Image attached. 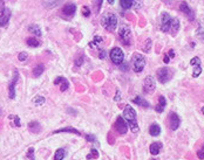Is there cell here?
Segmentation results:
<instances>
[{"instance_id": "1", "label": "cell", "mask_w": 204, "mask_h": 160, "mask_svg": "<svg viewBox=\"0 0 204 160\" xmlns=\"http://www.w3.org/2000/svg\"><path fill=\"white\" fill-rule=\"evenodd\" d=\"M180 26V20L173 18L169 13L163 12L160 15V28L162 29V32L175 35L178 32Z\"/></svg>"}, {"instance_id": "2", "label": "cell", "mask_w": 204, "mask_h": 160, "mask_svg": "<svg viewBox=\"0 0 204 160\" xmlns=\"http://www.w3.org/2000/svg\"><path fill=\"white\" fill-rule=\"evenodd\" d=\"M123 118L126 119L128 126L130 128V131L133 133H137L140 131V126L137 124V118H136V111L131 105H126L123 110Z\"/></svg>"}, {"instance_id": "3", "label": "cell", "mask_w": 204, "mask_h": 160, "mask_svg": "<svg viewBox=\"0 0 204 160\" xmlns=\"http://www.w3.org/2000/svg\"><path fill=\"white\" fill-rule=\"evenodd\" d=\"M101 25L102 27H105L108 32H113L116 29L117 26V18L115 14L113 13H106L102 15V19H101Z\"/></svg>"}, {"instance_id": "4", "label": "cell", "mask_w": 204, "mask_h": 160, "mask_svg": "<svg viewBox=\"0 0 204 160\" xmlns=\"http://www.w3.org/2000/svg\"><path fill=\"white\" fill-rule=\"evenodd\" d=\"M146 67V59L142 54L135 53L131 57V69L134 70V73L140 74Z\"/></svg>"}, {"instance_id": "5", "label": "cell", "mask_w": 204, "mask_h": 160, "mask_svg": "<svg viewBox=\"0 0 204 160\" xmlns=\"http://www.w3.org/2000/svg\"><path fill=\"white\" fill-rule=\"evenodd\" d=\"M118 36H120V41L122 42L123 46L128 47L130 45V39H131V32L130 27L128 25H121L118 28Z\"/></svg>"}, {"instance_id": "6", "label": "cell", "mask_w": 204, "mask_h": 160, "mask_svg": "<svg viewBox=\"0 0 204 160\" xmlns=\"http://www.w3.org/2000/svg\"><path fill=\"white\" fill-rule=\"evenodd\" d=\"M156 75H157L158 82L162 83V84H165L167 82H169L170 80H171V77L174 75V72L169 67H163V68H160L157 70Z\"/></svg>"}, {"instance_id": "7", "label": "cell", "mask_w": 204, "mask_h": 160, "mask_svg": "<svg viewBox=\"0 0 204 160\" xmlns=\"http://www.w3.org/2000/svg\"><path fill=\"white\" fill-rule=\"evenodd\" d=\"M110 60L113 61V63L115 64H118L120 65L123 60H124V54H123V51L121 50V48H118V47H115L110 50Z\"/></svg>"}, {"instance_id": "8", "label": "cell", "mask_w": 204, "mask_h": 160, "mask_svg": "<svg viewBox=\"0 0 204 160\" xmlns=\"http://www.w3.org/2000/svg\"><path fill=\"white\" fill-rule=\"evenodd\" d=\"M115 130L120 133V134H122V136H124L127 132H128V124H127V122H126V119L123 118V117H121V116H118L117 118H116V122H115Z\"/></svg>"}, {"instance_id": "9", "label": "cell", "mask_w": 204, "mask_h": 160, "mask_svg": "<svg viewBox=\"0 0 204 160\" xmlns=\"http://www.w3.org/2000/svg\"><path fill=\"white\" fill-rule=\"evenodd\" d=\"M155 88H156V82H155L154 77L147 76L144 82H143V91L146 94H151V92H154Z\"/></svg>"}, {"instance_id": "10", "label": "cell", "mask_w": 204, "mask_h": 160, "mask_svg": "<svg viewBox=\"0 0 204 160\" xmlns=\"http://www.w3.org/2000/svg\"><path fill=\"white\" fill-rule=\"evenodd\" d=\"M181 125V118L177 113L170 112L169 113V126L171 131H176Z\"/></svg>"}, {"instance_id": "11", "label": "cell", "mask_w": 204, "mask_h": 160, "mask_svg": "<svg viewBox=\"0 0 204 160\" xmlns=\"http://www.w3.org/2000/svg\"><path fill=\"white\" fill-rule=\"evenodd\" d=\"M180 11H181L186 18H188L190 21H194V20H195V12L189 7V5L186 4L185 1L181 3V5H180Z\"/></svg>"}, {"instance_id": "12", "label": "cell", "mask_w": 204, "mask_h": 160, "mask_svg": "<svg viewBox=\"0 0 204 160\" xmlns=\"http://www.w3.org/2000/svg\"><path fill=\"white\" fill-rule=\"evenodd\" d=\"M18 80H19V73L16 70H14V77L8 84V95H10V98L12 99L15 98V84L18 82Z\"/></svg>"}, {"instance_id": "13", "label": "cell", "mask_w": 204, "mask_h": 160, "mask_svg": "<svg viewBox=\"0 0 204 160\" xmlns=\"http://www.w3.org/2000/svg\"><path fill=\"white\" fill-rule=\"evenodd\" d=\"M10 18H11V9L5 7L1 14H0V27H5L8 24Z\"/></svg>"}, {"instance_id": "14", "label": "cell", "mask_w": 204, "mask_h": 160, "mask_svg": "<svg viewBox=\"0 0 204 160\" xmlns=\"http://www.w3.org/2000/svg\"><path fill=\"white\" fill-rule=\"evenodd\" d=\"M75 11H76V6L74 4H66L63 7H62V13L68 16V18H71L75 14Z\"/></svg>"}, {"instance_id": "15", "label": "cell", "mask_w": 204, "mask_h": 160, "mask_svg": "<svg viewBox=\"0 0 204 160\" xmlns=\"http://www.w3.org/2000/svg\"><path fill=\"white\" fill-rule=\"evenodd\" d=\"M162 143H160V141H156V143H152L151 145H150V147H149V150H150V153L152 154V155H157L160 152H161V150H162Z\"/></svg>"}, {"instance_id": "16", "label": "cell", "mask_w": 204, "mask_h": 160, "mask_svg": "<svg viewBox=\"0 0 204 160\" xmlns=\"http://www.w3.org/2000/svg\"><path fill=\"white\" fill-rule=\"evenodd\" d=\"M133 103L137 104V105H140V106H143V108H150L149 102L146 101V99H144L143 97H141V96H137V97L133 98Z\"/></svg>"}, {"instance_id": "17", "label": "cell", "mask_w": 204, "mask_h": 160, "mask_svg": "<svg viewBox=\"0 0 204 160\" xmlns=\"http://www.w3.org/2000/svg\"><path fill=\"white\" fill-rule=\"evenodd\" d=\"M74 133V134H78V136H81V133L76 130V129H74V128H63V129H59V130H55L53 133L55 134V133Z\"/></svg>"}, {"instance_id": "18", "label": "cell", "mask_w": 204, "mask_h": 160, "mask_svg": "<svg viewBox=\"0 0 204 160\" xmlns=\"http://www.w3.org/2000/svg\"><path fill=\"white\" fill-rule=\"evenodd\" d=\"M165 105H167V101H165V98H164L163 96H160V97H158V104L156 105L155 110H156L158 113H161V112H163V111H164Z\"/></svg>"}, {"instance_id": "19", "label": "cell", "mask_w": 204, "mask_h": 160, "mask_svg": "<svg viewBox=\"0 0 204 160\" xmlns=\"http://www.w3.org/2000/svg\"><path fill=\"white\" fill-rule=\"evenodd\" d=\"M28 129L33 133H39L41 131V126H40V124L38 122H31L28 124Z\"/></svg>"}, {"instance_id": "20", "label": "cell", "mask_w": 204, "mask_h": 160, "mask_svg": "<svg viewBox=\"0 0 204 160\" xmlns=\"http://www.w3.org/2000/svg\"><path fill=\"white\" fill-rule=\"evenodd\" d=\"M149 133H150V136H152V137L160 136V133H161V128H160L158 124H152V125L149 128Z\"/></svg>"}, {"instance_id": "21", "label": "cell", "mask_w": 204, "mask_h": 160, "mask_svg": "<svg viewBox=\"0 0 204 160\" xmlns=\"http://www.w3.org/2000/svg\"><path fill=\"white\" fill-rule=\"evenodd\" d=\"M44 72H45V65L44 64H38L33 69V76L34 77H39V76L42 75Z\"/></svg>"}, {"instance_id": "22", "label": "cell", "mask_w": 204, "mask_h": 160, "mask_svg": "<svg viewBox=\"0 0 204 160\" xmlns=\"http://www.w3.org/2000/svg\"><path fill=\"white\" fill-rule=\"evenodd\" d=\"M120 5L123 9H129L133 8L134 5V0H120Z\"/></svg>"}, {"instance_id": "23", "label": "cell", "mask_w": 204, "mask_h": 160, "mask_svg": "<svg viewBox=\"0 0 204 160\" xmlns=\"http://www.w3.org/2000/svg\"><path fill=\"white\" fill-rule=\"evenodd\" d=\"M8 119L10 120H13V123H12V125L13 126H21V123H20V118L16 116V115H10L8 116Z\"/></svg>"}, {"instance_id": "24", "label": "cell", "mask_w": 204, "mask_h": 160, "mask_svg": "<svg viewBox=\"0 0 204 160\" xmlns=\"http://www.w3.org/2000/svg\"><path fill=\"white\" fill-rule=\"evenodd\" d=\"M28 30H29L32 34L37 35V36H41V30H40L39 26H37V25H31V26L28 27Z\"/></svg>"}, {"instance_id": "25", "label": "cell", "mask_w": 204, "mask_h": 160, "mask_svg": "<svg viewBox=\"0 0 204 160\" xmlns=\"http://www.w3.org/2000/svg\"><path fill=\"white\" fill-rule=\"evenodd\" d=\"M65 155H66L65 150L63 149H58L55 151V154H54V160H63Z\"/></svg>"}, {"instance_id": "26", "label": "cell", "mask_w": 204, "mask_h": 160, "mask_svg": "<svg viewBox=\"0 0 204 160\" xmlns=\"http://www.w3.org/2000/svg\"><path fill=\"white\" fill-rule=\"evenodd\" d=\"M27 45L29 46V47H38L39 45H40V42H39V40L37 39V38H28L27 39Z\"/></svg>"}, {"instance_id": "27", "label": "cell", "mask_w": 204, "mask_h": 160, "mask_svg": "<svg viewBox=\"0 0 204 160\" xmlns=\"http://www.w3.org/2000/svg\"><path fill=\"white\" fill-rule=\"evenodd\" d=\"M196 34H197V36H198L201 40H204V24H203V22L199 24V27H198Z\"/></svg>"}, {"instance_id": "28", "label": "cell", "mask_w": 204, "mask_h": 160, "mask_svg": "<svg viewBox=\"0 0 204 160\" xmlns=\"http://www.w3.org/2000/svg\"><path fill=\"white\" fill-rule=\"evenodd\" d=\"M45 102H46V99L42 96H37V97L33 98V103L35 104V105H42Z\"/></svg>"}, {"instance_id": "29", "label": "cell", "mask_w": 204, "mask_h": 160, "mask_svg": "<svg viewBox=\"0 0 204 160\" xmlns=\"http://www.w3.org/2000/svg\"><path fill=\"white\" fill-rule=\"evenodd\" d=\"M102 39L101 36H95L94 39H93V41L92 42H89V47H92V48H96V45L97 43H100V42H102Z\"/></svg>"}, {"instance_id": "30", "label": "cell", "mask_w": 204, "mask_h": 160, "mask_svg": "<svg viewBox=\"0 0 204 160\" xmlns=\"http://www.w3.org/2000/svg\"><path fill=\"white\" fill-rule=\"evenodd\" d=\"M86 158H87L88 160H90L92 158H93V159H97V158H99V152H97V150L92 149V150H90V153H89Z\"/></svg>"}, {"instance_id": "31", "label": "cell", "mask_w": 204, "mask_h": 160, "mask_svg": "<svg viewBox=\"0 0 204 160\" xmlns=\"http://www.w3.org/2000/svg\"><path fill=\"white\" fill-rule=\"evenodd\" d=\"M68 88H69V82H68V81H67V80L65 78V80H63V81L61 82V86H60V90H61V91L63 92V91H66V90H67Z\"/></svg>"}, {"instance_id": "32", "label": "cell", "mask_w": 204, "mask_h": 160, "mask_svg": "<svg viewBox=\"0 0 204 160\" xmlns=\"http://www.w3.org/2000/svg\"><path fill=\"white\" fill-rule=\"evenodd\" d=\"M202 74V68L201 65H196L194 69V73H192V77H198Z\"/></svg>"}, {"instance_id": "33", "label": "cell", "mask_w": 204, "mask_h": 160, "mask_svg": "<svg viewBox=\"0 0 204 160\" xmlns=\"http://www.w3.org/2000/svg\"><path fill=\"white\" fill-rule=\"evenodd\" d=\"M27 59H28V55H27V53H26V51H21V53H19V55H18V60H19V61L24 62V61H26Z\"/></svg>"}, {"instance_id": "34", "label": "cell", "mask_w": 204, "mask_h": 160, "mask_svg": "<svg viewBox=\"0 0 204 160\" xmlns=\"http://www.w3.org/2000/svg\"><path fill=\"white\" fill-rule=\"evenodd\" d=\"M150 47H151V40H150V39H147V41H146V43H144V47H143L144 53H149Z\"/></svg>"}, {"instance_id": "35", "label": "cell", "mask_w": 204, "mask_h": 160, "mask_svg": "<svg viewBox=\"0 0 204 160\" xmlns=\"http://www.w3.org/2000/svg\"><path fill=\"white\" fill-rule=\"evenodd\" d=\"M83 61H84V57H83V56H79V57L74 61L75 67H81V65H82V63H83Z\"/></svg>"}, {"instance_id": "36", "label": "cell", "mask_w": 204, "mask_h": 160, "mask_svg": "<svg viewBox=\"0 0 204 160\" xmlns=\"http://www.w3.org/2000/svg\"><path fill=\"white\" fill-rule=\"evenodd\" d=\"M82 14H83V16L88 18V16L90 15V9H89V7L83 6V7H82Z\"/></svg>"}, {"instance_id": "37", "label": "cell", "mask_w": 204, "mask_h": 160, "mask_svg": "<svg viewBox=\"0 0 204 160\" xmlns=\"http://www.w3.org/2000/svg\"><path fill=\"white\" fill-rule=\"evenodd\" d=\"M197 157L199 158V159H202V160H204V145L197 151Z\"/></svg>"}, {"instance_id": "38", "label": "cell", "mask_w": 204, "mask_h": 160, "mask_svg": "<svg viewBox=\"0 0 204 160\" xmlns=\"http://www.w3.org/2000/svg\"><path fill=\"white\" fill-rule=\"evenodd\" d=\"M27 158H29V159H34V149L33 147H31V149H28V151H27Z\"/></svg>"}, {"instance_id": "39", "label": "cell", "mask_w": 204, "mask_h": 160, "mask_svg": "<svg viewBox=\"0 0 204 160\" xmlns=\"http://www.w3.org/2000/svg\"><path fill=\"white\" fill-rule=\"evenodd\" d=\"M86 139H87V141H89V143H97L96 138H95L94 136H92V134H87V136H86Z\"/></svg>"}, {"instance_id": "40", "label": "cell", "mask_w": 204, "mask_h": 160, "mask_svg": "<svg viewBox=\"0 0 204 160\" xmlns=\"http://www.w3.org/2000/svg\"><path fill=\"white\" fill-rule=\"evenodd\" d=\"M101 5H102V0H95V8H96V13H99V12H100Z\"/></svg>"}, {"instance_id": "41", "label": "cell", "mask_w": 204, "mask_h": 160, "mask_svg": "<svg viewBox=\"0 0 204 160\" xmlns=\"http://www.w3.org/2000/svg\"><path fill=\"white\" fill-rule=\"evenodd\" d=\"M190 64H196V65H201V60L198 59V57H194V59H191V61H190Z\"/></svg>"}, {"instance_id": "42", "label": "cell", "mask_w": 204, "mask_h": 160, "mask_svg": "<svg viewBox=\"0 0 204 160\" xmlns=\"http://www.w3.org/2000/svg\"><path fill=\"white\" fill-rule=\"evenodd\" d=\"M141 6H142V4H141V1H140V0H134V5H133V8L137 9V8H140Z\"/></svg>"}, {"instance_id": "43", "label": "cell", "mask_w": 204, "mask_h": 160, "mask_svg": "<svg viewBox=\"0 0 204 160\" xmlns=\"http://www.w3.org/2000/svg\"><path fill=\"white\" fill-rule=\"evenodd\" d=\"M63 80H65V77H62V76H59L58 78H55V80H54V84H55V85H58V84H59V83H61Z\"/></svg>"}, {"instance_id": "44", "label": "cell", "mask_w": 204, "mask_h": 160, "mask_svg": "<svg viewBox=\"0 0 204 160\" xmlns=\"http://www.w3.org/2000/svg\"><path fill=\"white\" fill-rule=\"evenodd\" d=\"M120 68H121V70H123V72H127V70H128V64L122 62V63L120 64Z\"/></svg>"}, {"instance_id": "45", "label": "cell", "mask_w": 204, "mask_h": 160, "mask_svg": "<svg viewBox=\"0 0 204 160\" xmlns=\"http://www.w3.org/2000/svg\"><path fill=\"white\" fill-rule=\"evenodd\" d=\"M114 99H115V101H118V99H120V90H118V89L116 90V96H115Z\"/></svg>"}, {"instance_id": "46", "label": "cell", "mask_w": 204, "mask_h": 160, "mask_svg": "<svg viewBox=\"0 0 204 160\" xmlns=\"http://www.w3.org/2000/svg\"><path fill=\"white\" fill-rule=\"evenodd\" d=\"M4 8H5V6H4V0H0V12H3Z\"/></svg>"}, {"instance_id": "47", "label": "cell", "mask_w": 204, "mask_h": 160, "mask_svg": "<svg viewBox=\"0 0 204 160\" xmlns=\"http://www.w3.org/2000/svg\"><path fill=\"white\" fill-rule=\"evenodd\" d=\"M105 56H106V51L105 50H102L101 53H100V59L102 60V59H105Z\"/></svg>"}, {"instance_id": "48", "label": "cell", "mask_w": 204, "mask_h": 160, "mask_svg": "<svg viewBox=\"0 0 204 160\" xmlns=\"http://www.w3.org/2000/svg\"><path fill=\"white\" fill-rule=\"evenodd\" d=\"M169 61H170L169 56H168V55H165V56H164V59H163V62H164V63H169Z\"/></svg>"}, {"instance_id": "49", "label": "cell", "mask_w": 204, "mask_h": 160, "mask_svg": "<svg viewBox=\"0 0 204 160\" xmlns=\"http://www.w3.org/2000/svg\"><path fill=\"white\" fill-rule=\"evenodd\" d=\"M169 56H170V57H174V56H175L174 50H170V51H169Z\"/></svg>"}, {"instance_id": "50", "label": "cell", "mask_w": 204, "mask_h": 160, "mask_svg": "<svg viewBox=\"0 0 204 160\" xmlns=\"http://www.w3.org/2000/svg\"><path fill=\"white\" fill-rule=\"evenodd\" d=\"M108 3H109L110 5H113V4L115 3V0H108Z\"/></svg>"}, {"instance_id": "51", "label": "cell", "mask_w": 204, "mask_h": 160, "mask_svg": "<svg viewBox=\"0 0 204 160\" xmlns=\"http://www.w3.org/2000/svg\"><path fill=\"white\" fill-rule=\"evenodd\" d=\"M202 112H203V115H204V106H203V108H202Z\"/></svg>"}, {"instance_id": "52", "label": "cell", "mask_w": 204, "mask_h": 160, "mask_svg": "<svg viewBox=\"0 0 204 160\" xmlns=\"http://www.w3.org/2000/svg\"><path fill=\"white\" fill-rule=\"evenodd\" d=\"M54 1H55V4H58V3H59V0H54Z\"/></svg>"}, {"instance_id": "53", "label": "cell", "mask_w": 204, "mask_h": 160, "mask_svg": "<svg viewBox=\"0 0 204 160\" xmlns=\"http://www.w3.org/2000/svg\"><path fill=\"white\" fill-rule=\"evenodd\" d=\"M150 160H156V159H150Z\"/></svg>"}]
</instances>
